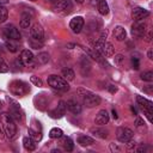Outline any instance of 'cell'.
Returning a JSON list of instances; mask_svg holds the SVG:
<instances>
[{
    "label": "cell",
    "mask_w": 153,
    "mask_h": 153,
    "mask_svg": "<svg viewBox=\"0 0 153 153\" xmlns=\"http://www.w3.org/2000/svg\"><path fill=\"white\" fill-rule=\"evenodd\" d=\"M0 122L2 124V128H4V133L5 135L10 139V140H14L17 137V124L13 120V117L7 114V112H2L0 115Z\"/></svg>",
    "instance_id": "cell-1"
},
{
    "label": "cell",
    "mask_w": 153,
    "mask_h": 153,
    "mask_svg": "<svg viewBox=\"0 0 153 153\" xmlns=\"http://www.w3.org/2000/svg\"><path fill=\"white\" fill-rule=\"evenodd\" d=\"M78 96L82 99L84 105H86L87 108H94L98 106L100 104V97L88 90L85 88H79L78 90Z\"/></svg>",
    "instance_id": "cell-2"
},
{
    "label": "cell",
    "mask_w": 153,
    "mask_h": 153,
    "mask_svg": "<svg viewBox=\"0 0 153 153\" xmlns=\"http://www.w3.org/2000/svg\"><path fill=\"white\" fill-rule=\"evenodd\" d=\"M10 91L12 94L22 97L30 92V87L26 82H24L22 80H14L10 84Z\"/></svg>",
    "instance_id": "cell-3"
},
{
    "label": "cell",
    "mask_w": 153,
    "mask_h": 153,
    "mask_svg": "<svg viewBox=\"0 0 153 153\" xmlns=\"http://www.w3.org/2000/svg\"><path fill=\"white\" fill-rule=\"evenodd\" d=\"M48 84L59 91H68L69 90V85L67 82V80H65L62 76H57V75H49L48 76Z\"/></svg>",
    "instance_id": "cell-4"
},
{
    "label": "cell",
    "mask_w": 153,
    "mask_h": 153,
    "mask_svg": "<svg viewBox=\"0 0 153 153\" xmlns=\"http://www.w3.org/2000/svg\"><path fill=\"white\" fill-rule=\"evenodd\" d=\"M136 103H137V105L141 108V110L145 112V115H146V117L148 118V121L152 122V121H153V118H152L153 103H152L151 100H148V99L141 97V96H136Z\"/></svg>",
    "instance_id": "cell-5"
},
{
    "label": "cell",
    "mask_w": 153,
    "mask_h": 153,
    "mask_svg": "<svg viewBox=\"0 0 153 153\" xmlns=\"http://www.w3.org/2000/svg\"><path fill=\"white\" fill-rule=\"evenodd\" d=\"M54 10L62 14H68L73 10V4L71 0H57L54 5Z\"/></svg>",
    "instance_id": "cell-6"
},
{
    "label": "cell",
    "mask_w": 153,
    "mask_h": 153,
    "mask_svg": "<svg viewBox=\"0 0 153 153\" xmlns=\"http://www.w3.org/2000/svg\"><path fill=\"white\" fill-rule=\"evenodd\" d=\"M116 136H117L118 141L126 143L127 141H129V140L133 139V136H134V131H133L130 128H127V127H120V128L117 129V131H116Z\"/></svg>",
    "instance_id": "cell-7"
},
{
    "label": "cell",
    "mask_w": 153,
    "mask_h": 153,
    "mask_svg": "<svg viewBox=\"0 0 153 153\" xmlns=\"http://www.w3.org/2000/svg\"><path fill=\"white\" fill-rule=\"evenodd\" d=\"M4 35L7 39H14V41H19L22 38V35L19 32V30L13 26V25H7L4 29Z\"/></svg>",
    "instance_id": "cell-8"
},
{
    "label": "cell",
    "mask_w": 153,
    "mask_h": 153,
    "mask_svg": "<svg viewBox=\"0 0 153 153\" xmlns=\"http://www.w3.org/2000/svg\"><path fill=\"white\" fill-rule=\"evenodd\" d=\"M147 30V24L143 22H135L131 25V33L136 37H143Z\"/></svg>",
    "instance_id": "cell-9"
},
{
    "label": "cell",
    "mask_w": 153,
    "mask_h": 153,
    "mask_svg": "<svg viewBox=\"0 0 153 153\" xmlns=\"http://www.w3.org/2000/svg\"><path fill=\"white\" fill-rule=\"evenodd\" d=\"M84 24H85L84 18L78 16V17H74V18L71 20V23H69V27H71V30H72L74 33H79V32L82 30Z\"/></svg>",
    "instance_id": "cell-10"
},
{
    "label": "cell",
    "mask_w": 153,
    "mask_h": 153,
    "mask_svg": "<svg viewBox=\"0 0 153 153\" xmlns=\"http://www.w3.org/2000/svg\"><path fill=\"white\" fill-rule=\"evenodd\" d=\"M30 35H31V37L35 38V39L43 41V38H44V30H43L42 25L38 24V23L33 24V25L31 26V29H30Z\"/></svg>",
    "instance_id": "cell-11"
},
{
    "label": "cell",
    "mask_w": 153,
    "mask_h": 153,
    "mask_svg": "<svg viewBox=\"0 0 153 153\" xmlns=\"http://www.w3.org/2000/svg\"><path fill=\"white\" fill-rule=\"evenodd\" d=\"M94 50H96V49H94ZM97 51H98L103 57H110V56L114 55V53H115V48H114V45H112L111 43L105 42L100 48L97 49Z\"/></svg>",
    "instance_id": "cell-12"
},
{
    "label": "cell",
    "mask_w": 153,
    "mask_h": 153,
    "mask_svg": "<svg viewBox=\"0 0 153 153\" xmlns=\"http://www.w3.org/2000/svg\"><path fill=\"white\" fill-rule=\"evenodd\" d=\"M149 16V12L142 7H136L133 10V19L135 22H141L143 19H146Z\"/></svg>",
    "instance_id": "cell-13"
},
{
    "label": "cell",
    "mask_w": 153,
    "mask_h": 153,
    "mask_svg": "<svg viewBox=\"0 0 153 153\" xmlns=\"http://www.w3.org/2000/svg\"><path fill=\"white\" fill-rule=\"evenodd\" d=\"M7 100L10 102V104H12L11 105V110H10V115L13 117V120H20L22 114H20V106H19V104L17 102H14L13 99H11V98H7Z\"/></svg>",
    "instance_id": "cell-14"
},
{
    "label": "cell",
    "mask_w": 153,
    "mask_h": 153,
    "mask_svg": "<svg viewBox=\"0 0 153 153\" xmlns=\"http://www.w3.org/2000/svg\"><path fill=\"white\" fill-rule=\"evenodd\" d=\"M94 122L98 126H104L109 122V114L106 110H99L98 114L96 115V118H94Z\"/></svg>",
    "instance_id": "cell-15"
},
{
    "label": "cell",
    "mask_w": 153,
    "mask_h": 153,
    "mask_svg": "<svg viewBox=\"0 0 153 153\" xmlns=\"http://www.w3.org/2000/svg\"><path fill=\"white\" fill-rule=\"evenodd\" d=\"M19 59L22 60L23 65H25V66H29V65H30V63H32V62H33V60H35L33 54H32L29 49H24V50L22 51V54H20V57H19Z\"/></svg>",
    "instance_id": "cell-16"
},
{
    "label": "cell",
    "mask_w": 153,
    "mask_h": 153,
    "mask_svg": "<svg viewBox=\"0 0 153 153\" xmlns=\"http://www.w3.org/2000/svg\"><path fill=\"white\" fill-rule=\"evenodd\" d=\"M66 106H67V109H68L72 114H74V115L80 114V112H81V110H82L81 105H80L76 100H74V99H69V100L66 103Z\"/></svg>",
    "instance_id": "cell-17"
},
{
    "label": "cell",
    "mask_w": 153,
    "mask_h": 153,
    "mask_svg": "<svg viewBox=\"0 0 153 153\" xmlns=\"http://www.w3.org/2000/svg\"><path fill=\"white\" fill-rule=\"evenodd\" d=\"M114 37L117 39V41H124L126 37H127V32H126V29L123 26H116L114 29Z\"/></svg>",
    "instance_id": "cell-18"
},
{
    "label": "cell",
    "mask_w": 153,
    "mask_h": 153,
    "mask_svg": "<svg viewBox=\"0 0 153 153\" xmlns=\"http://www.w3.org/2000/svg\"><path fill=\"white\" fill-rule=\"evenodd\" d=\"M31 20H32V16L24 12L20 17V27L22 29H27L31 25Z\"/></svg>",
    "instance_id": "cell-19"
},
{
    "label": "cell",
    "mask_w": 153,
    "mask_h": 153,
    "mask_svg": "<svg viewBox=\"0 0 153 153\" xmlns=\"http://www.w3.org/2000/svg\"><path fill=\"white\" fill-rule=\"evenodd\" d=\"M23 146H24V148L26 151H30V152L31 151H35L36 149V141L32 137L26 136V137L23 139Z\"/></svg>",
    "instance_id": "cell-20"
},
{
    "label": "cell",
    "mask_w": 153,
    "mask_h": 153,
    "mask_svg": "<svg viewBox=\"0 0 153 153\" xmlns=\"http://www.w3.org/2000/svg\"><path fill=\"white\" fill-rule=\"evenodd\" d=\"M66 109H67L66 103H65L63 100H61V102L59 103V105H57L56 110L51 112V114H53L51 116H53V117H62V116L65 115V112H66Z\"/></svg>",
    "instance_id": "cell-21"
},
{
    "label": "cell",
    "mask_w": 153,
    "mask_h": 153,
    "mask_svg": "<svg viewBox=\"0 0 153 153\" xmlns=\"http://www.w3.org/2000/svg\"><path fill=\"white\" fill-rule=\"evenodd\" d=\"M61 74H62V78H63L65 80H67V81H72V80H74V76H75L73 69L69 68V67L63 68L62 72H61Z\"/></svg>",
    "instance_id": "cell-22"
},
{
    "label": "cell",
    "mask_w": 153,
    "mask_h": 153,
    "mask_svg": "<svg viewBox=\"0 0 153 153\" xmlns=\"http://www.w3.org/2000/svg\"><path fill=\"white\" fill-rule=\"evenodd\" d=\"M78 143L81 145V146H91L94 143V140L91 137V136H87V135H80L78 137Z\"/></svg>",
    "instance_id": "cell-23"
},
{
    "label": "cell",
    "mask_w": 153,
    "mask_h": 153,
    "mask_svg": "<svg viewBox=\"0 0 153 153\" xmlns=\"http://www.w3.org/2000/svg\"><path fill=\"white\" fill-rule=\"evenodd\" d=\"M91 133L94 136L99 137V139H106L108 137V130L104 129V128H92L91 129Z\"/></svg>",
    "instance_id": "cell-24"
},
{
    "label": "cell",
    "mask_w": 153,
    "mask_h": 153,
    "mask_svg": "<svg viewBox=\"0 0 153 153\" xmlns=\"http://www.w3.org/2000/svg\"><path fill=\"white\" fill-rule=\"evenodd\" d=\"M5 45H6L7 50L11 51V53H16V51H18V48H19L17 41H14V39H6Z\"/></svg>",
    "instance_id": "cell-25"
},
{
    "label": "cell",
    "mask_w": 153,
    "mask_h": 153,
    "mask_svg": "<svg viewBox=\"0 0 153 153\" xmlns=\"http://www.w3.org/2000/svg\"><path fill=\"white\" fill-rule=\"evenodd\" d=\"M97 8H98V12L102 14V16H106L109 13V6L106 4L105 0H100L97 5Z\"/></svg>",
    "instance_id": "cell-26"
},
{
    "label": "cell",
    "mask_w": 153,
    "mask_h": 153,
    "mask_svg": "<svg viewBox=\"0 0 153 153\" xmlns=\"http://www.w3.org/2000/svg\"><path fill=\"white\" fill-rule=\"evenodd\" d=\"M62 137V145L65 147V149L67 152H72L73 148H74V145H73V141L71 140V137H67V136H61Z\"/></svg>",
    "instance_id": "cell-27"
},
{
    "label": "cell",
    "mask_w": 153,
    "mask_h": 153,
    "mask_svg": "<svg viewBox=\"0 0 153 153\" xmlns=\"http://www.w3.org/2000/svg\"><path fill=\"white\" fill-rule=\"evenodd\" d=\"M36 60H37V63H39V65H45V63L49 62L50 56H49L48 53H39V54L37 55Z\"/></svg>",
    "instance_id": "cell-28"
},
{
    "label": "cell",
    "mask_w": 153,
    "mask_h": 153,
    "mask_svg": "<svg viewBox=\"0 0 153 153\" xmlns=\"http://www.w3.org/2000/svg\"><path fill=\"white\" fill-rule=\"evenodd\" d=\"M29 136L30 137H32L35 141H39L41 139H42V131L39 130H35L32 127L31 128H29Z\"/></svg>",
    "instance_id": "cell-29"
},
{
    "label": "cell",
    "mask_w": 153,
    "mask_h": 153,
    "mask_svg": "<svg viewBox=\"0 0 153 153\" xmlns=\"http://www.w3.org/2000/svg\"><path fill=\"white\" fill-rule=\"evenodd\" d=\"M62 135H63V131H62L60 128H53V129H50V131H49V136H50L51 139H60Z\"/></svg>",
    "instance_id": "cell-30"
},
{
    "label": "cell",
    "mask_w": 153,
    "mask_h": 153,
    "mask_svg": "<svg viewBox=\"0 0 153 153\" xmlns=\"http://www.w3.org/2000/svg\"><path fill=\"white\" fill-rule=\"evenodd\" d=\"M141 79L145 80V81H153V72L152 71H147V72H143L141 73Z\"/></svg>",
    "instance_id": "cell-31"
},
{
    "label": "cell",
    "mask_w": 153,
    "mask_h": 153,
    "mask_svg": "<svg viewBox=\"0 0 153 153\" xmlns=\"http://www.w3.org/2000/svg\"><path fill=\"white\" fill-rule=\"evenodd\" d=\"M29 44H30V45H31V48H33V49H39V48L43 45L42 41L35 39V38H30V41H29Z\"/></svg>",
    "instance_id": "cell-32"
},
{
    "label": "cell",
    "mask_w": 153,
    "mask_h": 153,
    "mask_svg": "<svg viewBox=\"0 0 153 153\" xmlns=\"http://www.w3.org/2000/svg\"><path fill=\"white\" fill-rule=\"evenodd\" d=\"M7 16H8L7 10L0 4V23H4V22L7 19Z\"/></svg>",
    "instance_id": "cell-33"
},
{
    "label": "cell",
    "mask_w": 153,
    "mask_h": 153,
    "mask_svg": "<svg viewBox=\"0 0 153 153\" xmlns=\"http://www.w3.org/2000/svg\"><path fill=\"white\" fill-rule=\"evenodd\" d=\"M8 72V65L5 62L2 57H0V73H6Z\"/></svg>",
    "instance_id": "cell-34"
},
{
    "label": "cell",
    "mask_w": 153,
    "mask_h": 153,
    "mask_svg": "<svg viewBox=\"0 0 153 153\" xmlns=\"http://www.w3.org/2000/svg\"><path fill=\"white\" fill-rule=\"evenodd\" d=\"M30 80H31V82H32L35 86H38V87H41V86L43 85L42 80H41L38 76H36V75H32V76L30 78Z\"/></svg>",
    "instance_id": "cell-35"
},
{
    "label": "cell",
    "mask_w": 153,
    "mask_h": 153,
    "mask_svg": "<svg viewBox=\"0 0 153 153\" xmlns=\"http://www.w3.org/2000/svg\"><path fill=\"white\" fill-rule=\"evenodd\" d=\"M123 61H124V56H123V55L118 54V55L115 56V63H116L117 66H121V65L123 63Z\"/></svg>",
    "instance_id": "cell-36"
},
{
    "label": "cell",
    "mask_w": 153,
    "mask_h": 153,
    "mask_svg": "<svg viewBox=\"0 0 153 153\" xmlns=\"http://www.w3.org/2000/svg\"><path fill=\"white\" fill-rule=\"evenodd\" d=\"M131 65L134 69H139V59L137 57H133L131 59Z\"/></svg>",
    "instance_id": "cell-37"
},
{
    "label": "cell",
    "mask_w": 153,
    "mask_h": 153,
    "mask_svg": "<svg viewBox=\"0 0 153 153\" xmlns=\"http://www.w3.org/2000/svg\"><path fill=\"white\" fill-rule=\"evenodd\" d=\"M135 126H136V127H141V126H145V122H143V120H141L140 117H137V118L135 120Z\"/></svg>",
    "instance_id": "cell-38"
},
{
    "label": "cell",
    "mask_w": 153,
    "mask_h": 153,
    "mask_svg": "<svg viewBox=\"0 0 153 153\" xmlns=\"http://www.w3.org/2000/svg\"><path fill=\"white\" fill-rule=\"evenodd\" d=\"M143 37L146 38V42H151V39H152V31H148V33L146 36H143Z\"/></svg>",
    "instance_id": "cell-39"
},
{
    "label": "cell",
    "mask_w": 153,
    "mask_h": 153,
    "mask_svg": "<svg viewBox=\"0 0 153 153\" xmlns=\"http://www.w3.org/2000/svg\"><path fill=\"white\" fill-rule=\"evenodd\" d=\"M109 91H110L111 93H115V92L117 91V87L114 86V85H110V86H109Z\"/></svg>",
    "instance_id": "cell-40"
},
{
    "label": "cell",
    "mask_w": 153,
    "mask_h": 153,
    "mask_svg": "<svg viewBox=\"0 0 153 153\" xmlns=\"http://www.w3.org/2000/svg\"><path fill=\"white\" fill-rule=\"evenodd\" d=\"M100 0H90V2H91V5H93V6H96V5H98V2H99Z\"/></svg>",
    "instance_id": "cell-41"
},
{
    "label": "cell",
    "mask_w": 153,
    "mask_h": 153,
    "mask_svg": "<svg viewBox=\"0 0 153 153\" xmlns=\"http://www.w3.org/2000/svg\"><path fill=\"white\" fill-rule=\"evenodd\" d=\"M147 56H148V59H149V60H152V59H153V53H152V50H149V51L147 53Z\"/></svg>",
    "instance_id": "cell-42"
},
{
    "label": "cell",
    "mask_w": 153,
    "mask_h": 153,
    "mask_svg": "<svg viewBox=\"0 0 153 153\" xmlns=\"http://www.w3.org/2000/svg\"><path fill=\"white\" fill-rule=\"evenodd\" d=\"M152 87H153V86H151V85H149V87L145 88V91H146V92H148V93H151V92H152Z\"/></svg>",
    "instance_id": "cell-43"
},
{
    "label": "cell",
    "mask_w": 153,
    "mask_h": 153,
    "mask_svg": "<svg viewBox=\"0 0 153 153\" xmlns=\"http://www.w3.org/2000/svg\"><path fill=\"white\" fill-rule=\"evenodd\" d=\"M4 136H5V133H4V131H2V129L0 128V140H1V139H4Z\"/></svg>",
    "instance_id": "cell-44"
},
{
    "label": "cell",
    "mask_w": 153,
    "mask_h": 153,
    "mask_svg": "<svg viewBox=\"0 0 153 153\" xmlns=\"http://www.w3.org/2000/svg\"><path fill=\"white\" fill-rule=\"evenodd\" d=\"M112 116H114V118H117V112H116V110H115V109L112 110Z\"/></svg>",
    "instance_id": "cell-45"
},
{
    "label": "cell",
    "mask_w": 153,
    "mask_h": 153,
    "mask_svg": "<svg viewBox=\"0 0 153 153\" xmlns=\"http://www.w3.org/2000/svg\"><path fill=\"white\" fill-rule=\"evenodd\" d=\"M51 153H60V149H53Z\"/></svg>",
    "instance_id": "cell-46"
},
{
    "label": "cell",
    "mask_w": 153,
    "mask_h": 153,
    "mask_svg": "<svg viewBox=\"0 0 153 153\" xmlns=\"http://www.w3.org/2000/svg\"><path fill=\"white\" fill-rule=\"evenodd\" d=\"M75 1L79 2V4H82V2H84V0H75Z\"/></svg>",
    "instance_id": "cell-47"
},
{
    "label": "cell",
    "mask_w": 153,
    "mask_h": 153,
    "mask_svg": "<svg viewBox=\"0 0 153 153\" xmlns=\"http://www.w3.org/2000/svg\"><path fill=\"white\" fill-rule=\"evenodd\" d=\"M49 1H53V2H56L57 0H49Z\"/></svg>",
    "instance_id": "cell-48"
},
{
    "label": "cell",
    "mask_w": 153,
    "mask_h": 153,
    "mask_svg": "<svg viewBox=\"0 0 153 153\" xmlns=\"http://www.w3.org/2000/svg\"><path fill=\"white\" fill-rule=\"evenodd\" d=\"M1 106H2V104H1V102H0V109H1Z\"/></svg>",
    "instance_id": "cell-49"
},
{
    "label": "cell",
    "mask_w": 153,
    "mask_h": 153,
    "mask_svg": "<svg viewBox=\"0 0 153 153\" xmlns=\"http://www.w3.org/2000/svg\"><path fill=\"white\" fill-rule=\"evenodd\" d=\"M30 1H37V0H30Z\"/></svg>",
    "instance_id": "cell-50"
}]
</instances>
